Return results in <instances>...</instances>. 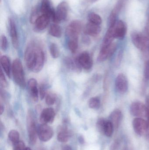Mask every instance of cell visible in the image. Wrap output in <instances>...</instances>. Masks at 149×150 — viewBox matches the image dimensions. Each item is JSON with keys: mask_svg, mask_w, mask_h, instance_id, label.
<instances>
[{"mask_svg": "<svg viewBox=\"0 0 149 150\" xmlns=\"http://www.w3.org/2000/svg\"><path fill=\"white\" fill-rule=\"evenodd\" d=\"M44 52L39 44L31 42L24 52V59L28 69L34 73L40 72L45 63Z\"/></svg>", "mask_w": 149, "mask_h": 150, "instance_id": "6da1fadb", "label": "cell"}, {"mask_svg": "<svg viewBox=\"0 0 149 150\" xmlns=\"http://www.w3.org/2000/svg\"><path fill=\"white\" fill-rule=\"evenodd\" d=\"M131 39L135 46L145 53H149V37L146 34L134 32L131 34Z\"/></svg>", "mask_w": 149, "mask_h": 150, "instance_id": "7a4b0ae2", "label": "cell"}, {"mask_svg": "<svg viewBox=\"0 0 149 150\" xmlns=\"http://www.w3.org/2000/svg\"><path fill=\"white\" fill-rule=\"evenodd\" d=\"M12 73L15 83L22 88L25 87L26 82L23 68L19 59H15L13 61L12 65Z\"/></svg>", "mask_w": 149, "mask_h": 150, "instance_id": "3957f363", "label": "cell"}, {"mask_svg": "<svg viewBox=\"0 0 149 150\" xmlns=\"http://www.w3.org/2000/svg\"><path fill=\"white\" fill-rule=\"evenodd\" d=\"M27 126L29 139L31 144H36L38 136V129L36 127V123L33 118V114L29 111L27 115Z\"/></svg>", "mask_w": 149, "mask_h": 150, "instance_id": "277c9868", "label": "cell"}, {"mask_svg": "<svg viewBox=\"0 0 149 150\" xmlns=\"http://www.w3.org/2000/svg\"><path fill=\"white\" fill-rule=\"evenodd\" d=\"M116 49L117 45L115 43H113L109 45L101 46L97 60L99 62L105 61L113 55Z\"/></svg>", "mask_w": 149, "mask_h": 150, "instance_id": "5b68a950", "label": "cell"}, {"mask_svg": "<svg viewBox=\"0 0 149 150\" xmlns=\"http://www.w3.org/2000/svg\"><path fill=\"white\" fill-rule=\"evenodd\" d=\"M97 127L99 132L106 136L110 137L113 135L114 127L109 120L100 118L97 121Z\"/></svg>", "mask_w": 149, "mask_h": 150, "instance_id": "8992f818", "label": "cell"}, {"mask_svg": "<svg viewBox=\"0 0 149 150\" xmlns=\"http://www.w3.org/2000/svg\"><path fill=\"white\" fill-rule=\"evenodd\" d=\"M82 24L78 20L72 21L66 29V33L69 39H78L81 31Z\"/></svg>", "mask_w": 149, "mask_h": 150, "instance_id": "52a82bcc", "label": "cell"}, {"mask_svg": "<svg viewBox=\"0 0 149 150\" xmlns=\"http://www.w3.org/2000/svg\"><path fill=\"white\" fill-rule=\"evenodd\" d=\"M130 113L133 116L140 117H147V106L140 101H134L131 104L130 107Z\"/></svg>", "mask_w": 149, "mask_h": 150, "instance_id": "ba28073f", "label": "cell"}, {"mask_svg": "<svg viewBox=\"0 0 149 150\" xmlns=\"http://www.w3.org/2000/svg\"><path fill=\"white\" fill-rule=\"evenodd\" d=\"M53 134L52 129L47 124L42 123L38 129V136L42 142H46L50 140Z\"/></svg>", "mask_w": 149, "mask_h": 150, "instance_id": "9c48e42d", "label": "cell"}, {"mask_svg": "<svg viewBox=\"0 0 149 150\" xmlns=\"http://www.w3.org/2000/svg\"><path fill=\"white\" fill-rule=\"evenodd\" d=\"M108 28L112 29L114 38L123 39L127 33V26L122 20H119L113 27Z\"/></svg>", "mask_w": 149, "mask_h": 150, "instance_id": "30bf717a", "label": "cell"}, {"mask_svg": "<svg viewBox=\"0 0 149 150\" xmlns=\"http://www.w3.org/2000/svg\"><path fill=\"white\" fill-rule=\"evenodd\" d=\"M133 127L135 133L140 136L146 135L148 128L147 121L140 117L134 119L133 122Z\"/></svg>", "mask_w": 149, "mask_h": 150, "instance_id": "8fae6325", "label": "cell"}, {"mask_svg": "<svg viewBox=\"0 0 149 150\" xmlns=\"http://www.w3.org/2000/svg\"><path fill=\"white\" fill-rule=\"evenodd\" d=\"M115 86L116 90L120 93H126L128 90V81L125 75L119 74L115 80Z\"/></svg>", "mask_w": 149, "mask_h": 150, "instance_id": "7c38bea8", "label": "cell"}, {"mask_svg": "<svg viewBox=\"0 0 149 150\" xmlns=\"http://www.w3.org/2000/svg\"><path fill=\"white\" fill-rule=\"evenodd\" d=\"M76 59L80 67L85 70H89L92 67V59L87 52L81 53Z\"/></svg>", "mask_w": 149, "mask_h": 150, "instance_id": "4fadbf2b", "label": "cell"}, {"mask_svg": "<svg viewBox=\"0 0 149 150\" xmlns=\"http://www.w3.org/2000/svg\"><path fill=\"white\" fill-rule=\"evenodd\" d=\"M55 112L51 108H45L42 111L40 116V120L42 124L52 122L55 117Z\"/></svg>", "mask_w": 149, "mask_h": 150, "instance_id": "5bb4252c", "label": "cell"}, {"mask_svg": "<svg viewBox=\"0 0 149 150\" xmlns=\"http://www.w3.org/2000/svg\"><path fill=\"white\" fill-rule=\"evenodd\" d=\"M9 23L10 34L11 38L12 45L14 48L17 49L19 45V42H18L15 23L14 20L12 18H10L9 20Z\"/></svg>", "mask_w": 149, "mask_h": 150, "instance_id": "9a60e30c", "label": "cell"}, {"mask_svg": "<svg viewBox=\"0 0 149 150\" xmlns=\"http://www.w3.org/2000/svg\"><path fill=\"white\" fill-rule=\"evenodd\" d=\"M122 112L119 109H115L110 114L109 120L113 123L114 129H117L119 127L122 121Z\"/></svg>", "mask_w": 149, "mask_h": 150, "instance_id": "2e32d148", "label": "cell"}, {"mask_svg": "<svg viewBox=\"0 0 149 150\" xmlns=\"http://www.w3.org/2000/svg\"><path fill=\"white\" fill-rule=\"evenodd\" d=\"M68 5L66 2L60 3L57 8L56 16L58 22L66 18L68 13Z\"/></svg>", "mask_w": 149, "mask_h": 150, "instance_id": "e0dca14e", "label": "cell"}, {"mask_svg": "<svg viewBox=\"0 0 149 150\" xmlns=\"http://www.w3.org/2000/svg\"><path fill=\"white\" fill-rule=\"evenodd\" d=\"M37 82L34 78H31L28 82V87L30 94L32 100L37 102L38 99V90L37 87Z\"/></svg>", "mask_w": 149, "mask_h": 150, "instance_id": "ac0fdd59", "label": "cell"}, {"mask_svg": "<svg viewBox=\"0 0 149 150\" xmlns=\"http://www.w3.org/2000/svg\"><path fill=\"white\" fill-rule=\"evenodd\" d=\"M101 31V28L100 25L95 24L89 22L87 24L85 28V34L89 36L95 37L99 34Z\"/></svg>", "mask_w": 149, "mask_h": 150, "instance_id": "d6986e66", "label": "cell"}, {"mask_svg": "<svg viewBox=\"0 0 149 150\" xmlns=\"http://www.w3.org/2000/svg\"><path fill=\"white\" fill-rule=\"evenodd\" d=\"M50 18L45 15L39 16L35 23L37 29L39 30H43L45 29L50 23Z\"/></svg>", "mask_w": 149, "mask_h": 150, "instance_id": "ffe728a7", "label": "cell"}, {"mask_svg": "<svg viewBox=\"0 0 149 150\" xmlns=\"http://www.w3.org/2000/svg\"><path fill=\"white\" fill-rule=\"evenodd\" d=\"M70 134L66 127H62L59 129L57 135V140L60 142H66L69 140Z\"/></svg>", "mask_w": 149, "mask_h": 150, "instance_id": "44dd1931", "label": "cell"}, {"mask_svg": "<svg viewBox=\"0 0 149 150\" xmlns=\"http://www.w3.org/2000/svg\"><path fill=\"white\" fill-rule=\"evenodd\" d=\"M1 64L3 71L8 76L10 77V64L9 59L7 56H2L1 58Z\"/></svg>", "mask_w": 149, "mask_h": 150, "instance_id": "7402d4cb", "label": "cell"}, {"mask_svg": "<svg viewBox=\"0 0 149 150\" xmlns=\"http://www.w3.org/2000/svg\"><path fill=\"white\" fill-rule=\"evenodd\" d=\"M52 10V8H51L49 0L42 1L40 9L42 15H46L51 17Z\"/></svg>", "mask_w": 149, "mask_h": 150, "instance_id": "603a6c76", "label": "cell"}, {"mask_svg": "<svg viewBox=\"0 0 149 150\" xmlns=\"http://www.w3.org/2000/svg\"><path fill=\"white\" fill-rule=\"evenodd\" d=\"M49 33L55 38H59L62 35V30L59 25L55 24L51 25L49 30Z\"/></svg>", "mask_w": 149, "mask_h": 150, "instance_id": "cb8c5ba5", "label": "cell"}, {"mask_svg": "<svg viewBox=\"0 0 149 150\" xmlns=\"http://www.w3.org/2000/svg\"><path fill=\"white\" fill-rule=\"evenodd\" d=\"M65 63L69 69L73 70H78L80 68V66L77 61V59L73 60L71 58H67L65 60Z\"/></svg>", "mask_w": 149, "mask_h": 150, "instance_id": "d4e9b609", "label": "cell"}, {"mask_svg": "<svg viewBox=\"0 0 149 150\" xmlns=\"http://www.w3.org/2000/svg\"><path fill=\"white\" fill-rule=\"evenodd\" d=\"M88 18L89 22L98 25H100L102 22V19L101 17L98 14L93 12L89 14Z\"/></svg>", "mask_w": 149, "mask_h": 150, "instance_id": "484cf974", "label": "cell"}, {"mask_svg": "<svg viewBox=\"0 0 149 150\" xmlns=\"http://www.w3.org/2000/svg\"><path fill=\"white\" fill-rule=\"evenodd\" d=\"M100 100L98 97H93L88 101V105L92 109H98L100 106Z\"/></svg>", "mask_w": 149, "mask_h": 150, "instance_id": "4316f807", "label": "cell"}, {"mask_svg": "<svg viewBox=\"0 0 149 150\" xmlns=\"http://www.w3.org/2000/svg\"><path fill=\"white\" fill-rule=\"evenodd\" d=\"M50 53L52 57L54 59H57L59 55V50L57 44L52 43L50 46Z\"/></svg>", "mask_w": 149, "mask_h": 150, "instance_id": "83f0119b", "label": "cell"}, {"mask_svg": "<svg viewBox=\"0 0 149 150\" xmlns=\"http://www.w3.org/2000/svg\"><path fill=\"white\" fill-rule=\"evenodd\" d=\"M68 48L73 53L77 52L78 46V39H69L68 43Z\"/></svg>", "mask_w": 149, "mask_h": 150, "instance_id": "f1b7e54d", "label": "cell"}, {"mask_svg": "<svg viewBox=\"0 0 149 150\" xmlns=\"http://www.w3.org/2000/svg\"><path fill=\"white\" fill-rule=\"evenodd\" d=\"M8 138L14 144H15L19 141V133L16 130H11L9 133Z\"/></svg>", "mask_w": 149, "mask_h": 150, "instance_id": "f546056e", "label": "cell"}, {"mask_svg": "<svg viewBox=\"0 0 149 150\" xmlns=\"http://www.w3.org/2000/svg\"><path fill=\"white\" fill-rule=\"evenodd\" d=\"M45 103L48 105L51 106L55 104L56 100V96L54 93H50L45 97Z\"/></svg>", "mask_w": 149, "mask_h": 150, "instance_id": "4dcf8cb0", "label": "cell"}, {"mask_svg": "<svg viewBox=\"0 0 149 150\" xmlns=\"http://www.w3.org/2000/svg\"><path fill=\"white\" fill-rule=\"evenodd\" d=\"M38 13H39V11L37 8H35L32 11L30 16L31 23H35L37 19L39 16H38Z\"/></svg>", "mask_w": 149, "mask_h": 150, "instance_id": "1f68e13d", "label": "cell"}, {"mask_svg": "<svg viewBox=\"0 0 149 150\" xmlns=\"http://www.w3.org/2000/svg\"><path fill=\"white\" fill-rule=\"evenodd\" d=\"M8 43L7 38L4 35H2L1 37V47L2 50L5 51L8 48Z\"/></svg>", "mask_w": 149, "mask_h": 150, "instance_id": "d6a6232c", "label": "cell"}, {"mask_svg": "<svg viewBox=\"0 0 149 150\" xmlns=\"http://www.w3.org/2000/svg\"><path fill=\"white\" fill-rule=\"evenodd\" d=\"M25 145L22 142L19 141L18 142L14 144V147L13 150H25Z\"/></svg>", "mask_w": 149, "mask_h": 150, "instance_id": "836d02e7", "label": "cell"}, {"mask_svg": "<svg viewBox=\"0 0 149 150\" xmlns=\"http://www.w3.org/2000/svg\"><path fill=\"white\" fill-rule=\"evenodd\" d=\"M39 95L41 100L43 99L46 96V87L44 84H42L39 87Z\"/></svg>", "mask_w": 149, "mask_h": 150, "instance_id": "e575fe53", "label": "cell"}, {"mask_svg": "<svg viewBox=\"0 0 149 150\" xmlns=\"http://www.w3.org/2000/svg\"><path fill=\"white\" fill-rule=\"evenodd\" d=\"M0 82L1 84L3 87H6L7 86V80L5 78V76L3 73L2 70L1 69V74H0Z\"/></svg>", "mask_w": 149, "mask_h": 150, "instance_id": "d590c367", "label": "cell"}, {"mask_svg": "<svg viewBox=\"0 0 149 150\" xmlns=\"http://www.w3.org/2000/svg\"><path fill=\"white\" fill-rule=\"evenodd\" d=\"M144 77L146 79H149V60L146 62L144 70Z\"/></svg>", "mask_w": 149, "mask_h": 150, "instance_id": "8d00e7d4", "label": "cell"}, {"mask_svg": "<svg viewBox=\"0 0 149 150\" xmlns=\"http://www.w3.org/2000/svg\"><path fill=\"white\" fill-rule=\"evenodd\" d=\"M147 109H148V112H147V117L148 118L147 120V124H148V128H147V133H146V135L147 137L149 139V104H148V105L147 106Z\"/></svg>", "mask_w": 149, "mask_h": 150, "instance_id": "74e56055", "label": "cell"}, {"mask_svg": "<svg viewBox=\"0 0 149 150\" xmlns=\"http://www.w3.org/2000/svg\"><path fill=\"white\" fill-rule=\"evenodd\" d=\"M145 33H146L145 34H146L148 37H149V18L148 22H147V25L145 26Z\"/></svg>", "mask_w": 149, "mask_h": 150, "instance_id": "f35d334b", "label": "cell"}, {"mask_svg": "<svg viewBox=\"0 0 149 150\" xmlns=\"http://www.w3.org/2000/svg\"><path fill=\"white\" fill-rule=\"evenodd\" d=\"M62 150H72L71 148L68 145H66L64 146Z\"/></svg>", "mask_w": 149, "mask_h": 150, "instance_id": "ab89813d", "label": "cell"}, {"mask_svg": "<svg viewBox=\"0 0 149 150\" xmlns=\"http://www.w3.org/2000/svg\"><path fill=\"white\" fill-rule=\"evenodd\" d=\"M3 111H4V107H3V105L1 104V108H0V113H1V115H2L3 113Z\"/></svg>", "mask_w": 149, "mask_h": 150, "instance_id": "60d3db41", "label": "cell"}, {"mask_svg": "<svg viewBox=\"0 0 149 150\" xmlns=\"http://www.w3.org/2000/svg\"><path fill=\"white\" fill-rule=\"evenodd\" d=\"M31 150V149L30 148H26V150Z\"/></svg>", "mask_w": 149, "mask_h": 150, "instance_id": "b9f144b4", "label": "cell"}, {"mask_svg": "<svg viewBox=\"0 0 149 150\" xmlns=\"http://www.w3.org/2000/svg\"><path fill=\"white\" fill-rule=\"evenodd\" d=\"M148 104H149V95L148 99Z\"/></svg>", "mask_w": 149, "mask_h": 150, "instance_id": "7bdbcfd3", "label": "cell"}, {"mask_svg": "<svg viewBox=\"0 0 149 150\" xmlns=\"http://www.w3.org/2000/svg\"><path fill=\"white\" fill-rule=\"evenodd\" d=\"M92 1H97V0H92Z\"/></svg>", "mask_w": 149, "mask_h": 150, "instance_id": "ee69618b", "label": "cell"}]
</instances>
